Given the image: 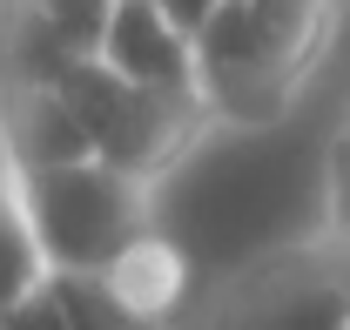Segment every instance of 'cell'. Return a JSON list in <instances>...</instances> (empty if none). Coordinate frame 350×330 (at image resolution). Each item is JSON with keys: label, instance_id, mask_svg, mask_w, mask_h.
<instances>
[{"label": "cell", "instance_id": "9", "mask_svg": "<svg viewBox=\"0 0 350 330\" xmlns=\"http://www.w3.org/2000/svg\"><path fill=\"white\" fill-rule=\"evenodd\" d=\"M47 277H54V270H47L41 236H34V223H27V209H21L14 168L0 162V310L21 303V296H34Z\"/></svg>", "mask_w": 350, "mask_h": 330}, {"label": "cell", "instance_id": "12", "mask_svg": "<svg viewBox=\"0 0 350 330\" xmlns=\"http://www.w3.org/2000/svg\"><path fill=\"white\" fill-rule=\"evenodd\" d=\"M0 330H75V324H68V310H61L54 283H41L34 296H21V303L0 310Z\"/></svg>", "mask_w": 350, "mask_h": 330}, {"label": "cell", "instance_id": "2", "mask_svg": "<svg viewBox=\"0 0 350 330\" xmlns=\"http://www.w3.org/2000/svg\"><path fill=\"white\" fill-rule=\"evenodd\" d=\"M14 189L54 277H108L142 236H155V216H148L155 182L122 175L115 162H94V155L14 175Z\"/></svg>", "mask_w": 350, "mask_h": 330}, {"label": "cell", "instance_id": "3", "mask_svg": "<svg viewBox=\"0 0 350 330\" xmlns=\"http://www.w3.org/2000/svg\"><path fill=\"white\" fill-rule=\"evenodd\" d=\"M61 88L94 142V162H115L122 175H142V182H162L202 142V128H216L202 88H142L115 75L101 54L75 61Z\"/></svg>", "mask_w": 350, "mask_h": 330}, {"label": "cell", "instance_id": "7", "mask_svg": "<svg viewBox=\"0 0 350 330\" xmlns=\"http://www.w3.org/2000/svg\"><path fill=\"white\" fill-rule=\"evenodd\" d=\"M81 54L68 47V34L47 21L34 0H0V94H21V88H54L68 81Z\"/></svg>", "mask_w": 350, "mask_h": 330}, {"label": "cell", "instance_id": "14", "mask_svg": "<svg viewBox=\"0 0 350 330\" xmlns=\"http://www.w3.org/2000/svg\"><path fill=\"white\" fill-rule=\"evenodd\" d=\"M344 128H350V115H344Z\"/></svg>", "mask_w": 350, "mask_h": 330}, {"label": "cell", "instance_id": "1", "mask_svg": "<svg viewBox=\"0 0 350 330\" xmlns=\"http://www.w3.org/2000/svg\"><path fill=\"white\" fill-rule=\"evenodd\" d=\"M344 0H222L196 34V88L229 128H276L310 88Z\"/></svg>", "mask_w": 350, "mask_h": 330}, {"label": "cell", "instance_id": "4", "mask_svg": "<svg viewBox=\"0 0 350 330\" xmlns=\"http://www.w3.org/2000/svg\"><path fill=\"white\" fill-rule=\"evenodd\" d=\"M209 330H350V283L337 243L310 236L290 249H262L222 283Z\"/></svg>", "mask_w": 350, "mask_h": 330}, {"label": "cell", "instance_id": "6", "mask_svg": "<svg viewBox=\"0 0 350 330\" xmlns=\"http://www.w3.org/2000/svg\"><path fill=\"white\" fill-rule=\"evenodd\" d=\"M101 61L142 88H196V34H182L155 0H115Z\"/></svg>", "mask_w": 350, "mask_h": 330}, {"label": "cell", "instance_id": "13", "mask_svg": "<svg viewBox=\"0 0 350 330\" xmlns=\"http://www.w3.org/2000/svg\"><path fill=\"white\" fill-rule=\"evenodd\" d=\"M155 7L169 14V21L182 27V34H202V27L216 21V7H222V0H155Z\"/></svg>", "mask_w": 350, "mask_h": 330}, {"label": "cell", "instance_id": "8", "mask_svg": "<svg viewBox=\"0 0 350 330\" xmlns=\"http://www.w3.org/2000/svg\"><path fill=\"white\" fill-rule=\"evenodd\" d=\"M182 256H175V243H162V236H142V243L108 270V283H115V296L129 303L135 317H148V324H169V310L182 303Z\"/></svg>", "mask_w": 350, "mask_h": 330}, {"label": "cell", "instance_id": "10", "mask_svg": "<svg viewBox=\"0 0 350 330\" xmlns=\"http://www.w3.org/2000/svg\"><path fill=\"white\" fill-rule=\"evenodd\" d=\"M47 283H54V296H61V310H68L75 330H162L148 317H135L129 303L115 296L108 277H47Z\"/></svg>", "mask_w": 350, "mask_h": 330}, {"label": "cell", "instance_id": "11", "mask_svg": "<svg viewBox=\"0 0 350 330\" xmlns=\"http://www.w3.org/2000/svg\"><path fill=\"white\" fill-rule=\"evenodd\" d=\"M47 21L68 34V47L75 54H101V34H108V14H115V0H34Z\"/></svg>", "mask_w": 350, "mask_h": 330}, {"label": "cell", "instance_id": "5", "mask_svg": "<svg viewBox=\"0 0 350 330\" xmlns=\"http://www.w3.org/2000/svg\"><path fill=\"white\" fill-rule=\"evenodd\" d=\"M94 142H88L81 115L68 101V88H21V94H0V162L14 175H34V168H61V162H88Z\"/></svg>", "mask_w": 350, "mask_h": 330}]
</instances>
